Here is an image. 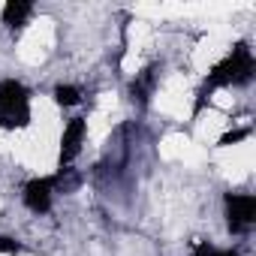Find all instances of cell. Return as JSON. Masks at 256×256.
Instances as JSON below:
<instances>
[{
    "label": "cell",
    "mask_w": 256,
    "mask_h": 256,
    "mask_svg": "<svg viewBox=\"0 0 256 256\" xmlns=\"http://www.w3.org/2000/svg\"><path fill=\"white\" fill-rule=\"evenodd\" d=\"M253 76H256V58H253V48L247 46V42H235L211 70H208V76H205V82H202V88H199V100H196V114L205 108V102L211 100V94L214 90H220V88H241V84H250L253 82Z\"/></svg>",
    "instance_id": "6da1fadb"
},
{
    "label": "cell",
    "mask_w": 256,
    "mask_h": 256,
    "mask_svg": "<svg viewBox=\"0 0 256 256\" xmlns=\"http://www.w3.org/2000/svg\"><path fill=\"white\" fill-rule=\"evenodd\" d=\"M34 120V96L22 78H0V130L16 133Z\"/></svg>",
    "instance_id": "7a4b0ae2"
},
{
    "label": "cell",
    "mask_w": 256,
    "mask_h": 256,
    "mask_svg": "<svg viewBox=\"0 0 256 256\" xmlns=\"http://www.w3.org/2000/svg\"><path fill=\"white\" fill-rule=\"evenodd\" d=\"M58 181L60 175H36L30 181H24L22 187V202L30 214H48L54 205V193H58Z\"/></svg>",
    "instance_id": "3957f363"
},
{
    "label": "cell",
    "mask_w": 256,
    "mask_h": 256,
    "mask_svg": "<svg viewBox=\"0 0 256 256\" xmlns=\"http://www.w3.org/2000/svg\"><path fill=\"white\" fill-rule=\"evenodd\" d=\"M223 217L229 232L241 235L256 223V196L253 193H226L223 196Z\"/></svg>",
    "instance_id": "277c9868"
},
{
    "label": "cell",
    "mask_w": 256,
    "mask_h": 256,
    "mask_svg": "<svg viewBox=\"0 0 256 256\" xmlns=\"http://www.w3.org/2000/svg\"><path fill=\"white\" fill-rule=\"evenodd\" d=\"M88 139V120L84 118H70L64 124V133H60V148H58V172L70 169V163L82 154Z\"/></svg>",
    "instance_id": "5b68a950"
},
{
    "label": "cell",
    "mask_w": 256,
    "mask_h": 256,
    "mask_svg": "<svg viewBox=\"0 0 256 256\" xmlns=\"http://www.w3.org/2000/svg\"><path fill=\"white\" fill-rule=\"evenodd\" d=\"M30 18H34V4H30V0H6L4 10H0V22H4L10 30L28 28Z\"/></svg>",
    "instance_id": "8992f818"
},
{
    "label": "cell",
    "mask_w": 256,
    "mask_h": 256,
    "mask_svg": "<svg viewBox=\"0 0 256 256\" xmlns=\"http://www.w3.org/2000/svg\"><path fill=\"white\" fill-rule=\"evenodd\" d=\"M154 88H157V70H154V66H148V70L136 72V78H133V84H130V94H133V100L148 102V100H151V94H154Z\"/></svg>",
    "instance_id": "52a82bcc"
},
{
    "label": "cell",
    "mask_w": 256,
    "mask_h": 256,
    "mask_svg": "<svg viewBox=\"0 0 256 256\" xmlns=\"http://www.w3.org/2000/svg\"><path fill=\"white\" fill-rule=\"evenodd\" d=\"M52 96H54V102L60 106V108H76L78 102H82V88L78 84H70V82H60V84H54V90H52Z\"/></svg>",
    "instance_id": "ba28073f"
},
{
    "label": "cell",
    "mask_w": 256,
    "mask_h": 256,
    "mask_svg": "<svg viewBox=\"0 0 256 256\" xmlns=\"http://www.w3.org/2000/svg\"><path fill=\"white\" fill-rule=\"evenodd\" d=\"M190 256H241V250L238 247H217L211 241H196Z\"/></svg>",
    "instance_id": "9c48e42d"
},
{
    "label": "cell",
    "mask_w": 256,
    "mask_h": 256,
    "mask_svg": "<svg viewBox=\"0 0 256 256\" xmlns=\"http://www.w3.org/2000/svg\"><path fill=\"white\" fill-rule=\"evenodd\" d=\"M24 247L16 241V238H10V235H0V256H18Z\"/></svg>",
    "instance_id": "30bf717a"
},
{
    "label": "cell",
    "mask_w": 256,
    "mask_h": 256,
    "mask_svg": "<svg viewBox=\"0 0 256 256\" xmlns=\"http://www.w3.org/2000/svg\"><path fill=\"white\" fill-rule=\"evenodd\" d=\"M250 136V130L244 126V130H235V133H226L223 139H220V148H226V145H235V142H241V139H247Z\"/></svg>",
    "instance_id": "8fae6325"
}]
</instances>
